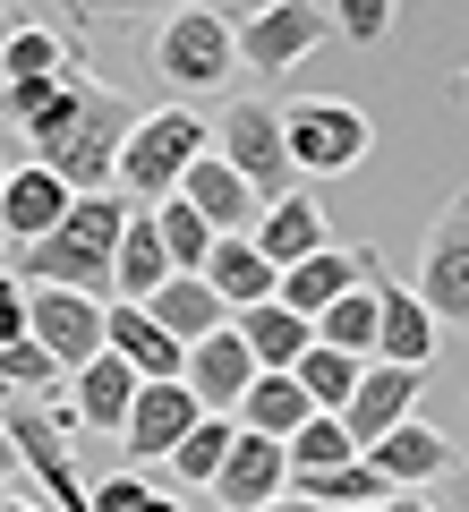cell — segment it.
I'll use <instances>...</instances> for the list:
<instances>
[{"instance_id":"obj_1","label":"cell","mask_w":469,"mask_h":512,"mask_svg":"<svg viewBox=\"0 0 469 512\" xmlns=\"http://www.w3.org/2000/svg\"><path fill=\"white\" fill-rule=\"evenodd\" d=\"M9 128L35 146L43 171H60V180L86 197V188H111V163H120L128 128H137V103L111 94L103 77H86L69 60V69H52V77L0 86V137H9Z\"/></svg>"},{"instance_id":"obj_2","label":"cell","mask_w":469,"mask_h":512,"mask_svg":"<svg viewBox=\"0 0 469 512\" xmlns=\"http://www.w3.org/2000/svg\"><path fill=\"white\" fill-rule=\"evenodd\" d=\"M120 222H128L120 188H86V197H69V214H60L43 239L9 248V274H18V282H60V291H86V299H111V248H120Z\"/></svg>"},{"instance_id":"obj_3","label":"cell","mask_w":469,"mask_h":512,"mask_svg":"<svg viewBox=\"0 0 469 512\" xmlns=\"http://www.w3.org/2000/svg\"><path fill=\"white\" fill-rule=\"evenodd\" d=\"M145 60H154V77H163L171 94H222L239 77V26L231 9H214V0H171L163 18H154V35H145Z\"/></svg>"},{"instance_id":"obj_4","label":"cell","mask_w":469,"mask_h":512,"mask_svg":"<svg viewBox=\"0 0 469 512\" xmlns=\"http://www.w3.org/2000/svg\"><path fill=\"white\" fill-rule=\"evenodd\" d=\"M205 154V120L188 103H163V111H137V128H128L120 163H111V188H120L128 205H154L180 188V171Z\"/></svg>"},{"instance_id":"obj_5","label":"cell","mask_w":469,"mask_h":512,"mask_svg":"<svg viewBox=\"0 0 469 512\" xmlns=\"http://www.w3.org/2000/svg\"><path fill=\"white\" fill-rule=\"evenodd\" d=\"M282 146H290L299 180H342V171L367 163L376 120L359 103H342V94H307V103H282Z\"/></svg>"},{"instance_id":"obj_6","label":"cell","mask_w":469,"mask_h":512,"mask_svg":"<svg viewBox=\"0 0 469 512\" xmlns=\"http://www.w3.org/2000/svg\"><path fill=\"white\" fill-rule=\"evenodd\" d=\"M205 146H214L222 163H231L239 180L256 188V205H273V197H290V188H299L290 146H282V103H256V94H239L231 111H214V120H205Z\"/></svg>"},{"instance_id":"obj_7","label":"cell","mask_w":469,"mask_h":512,"mask_svg":"<svg viewBox=\"0 0 469 512\" xmlns=\"http://www.w3.org/2000/svg\"><path fill=\"white\" fill-rule=\"evenodd\" d=\"M418 308L435 325H469V197H452L427 222V248H418Z\"/></svg>"},{"instance_id":"obj_8","label":"cell","mask_w":469,"mask_h":512,"mask_svg":"<svg viewBox=\"0 0 469 512\" xmlns=\"http://www.w3.org/2000/svg\"><path fill=\"white\" fill-rule=\"evenodd\" d=\"M197 419H205V410H197V393H188L180 376H137V393H128V419H120V453H128V470H163L171 444H180Z\"/></svg>"},{"instance_id":"obj_9","label":"cell","mask_w":469,"mask_h":512,"mask_svg":"<svg viewBox=\"0 0 469 512\" xmlns=\"http://www.w3.org/2000/svg\"><path fill=\"white\" fill-rule=\"evenodd\" d=\"M231 26H239V60H248L256 77H290L333 35L316 0H265V9H248V18H231Z\"/></svg>"},{"instance_id":"obj_10","label":"cell","mask_w":469,"mask_h":512,"mask_svg":"<svg viewBox=\"0 0 469 512\" xmlns=\"http://www.w3.org/2000/svg\"><path fill=\"white\" fill-rule=\"evenodd\" d=\"M26 342H43L60 367H86L103 350V299L60 291V282H26Z\"/></svg>"},{"instance_id":"obj_11","label":"cell","mask_w":469,"mask_h":512,"mask_svg":"<svg viewBox=\"0 0 469 512\" xmlns=\"http://www.w3.org/2000/svg\"><path fill=\"white\" fill-rule=\"evenodd\" d=\"M418 393H427V367H393V359H367L359 367V384H350V402L333 410V419L350 427V444H376L384 427H401V419H418Z\"/></svg>"},{"instance_id":"obj_12","label":"cell","mask_w":469,"mask_h":512,"mask_svg":"<svg viewBox=\"0 0 469 512\" xmlns=\"http://www.w3.org/2000/svg\"><path fill=\"white\" fill-rule=\"evenodd\" d=\"M384 265H376V248H316V256H299V265H282V282H273V299L282 308H299V316H316V308H333L342 291H359V282H376Z\"/></svg>"},{"instance_id":"obj_13","label":"cell","mask_w":469,"mask_h":512,"mask_svg":"<svg viewBox=\"0 0 469 512\" xmlns=\"http://www.w3.org/2000/svg\"><path fill=\"white\" fill-rule=\"evenodd\" d=\"M214 495H222L231 512H256V504H273V495H290L282 436H256V427H239L231 453H222V470H214Z\"/></svg>"},{"instance_id":"obj_14","label":"cell","mask_w":469,"mask_h":512,"mask_svg":"<svg viewBox=\"0 0 469 512\" xmlns=\"http://www.w3.org/2000/svg\"><path fill=\"white\" fill-rule=\"evenodd\" d=\"M325 197H316V188H290V197H273L265 214H256V231H248V248L265 256L273 274H282V265H299V256H316L325 248Z\"/></svg>"},{"instance_id":"obj_15","label":"cell","mask_w":469,"mask_h":512,"mask_svg":"<svg viewBox=\"0 0 469 512\" xmlns=\"http://www.w3.org/2000/svg\"><path fill=\"white\" fill-rule=\"evenodd\" d=\"M248 376H256V359H248V342H239L231 325H214L205 342L180 350V384L197 393V410H231L239 393H248Z\"/></svg>"},{"instance_id":"obj_16","label":"cell","mask_w":469,"mask_h":512,"mask_svg":"<svg viewBox=\"0 0 469 512\" xmlns=\"http://www.w3.org/2000/svg\"><path fill=\"white\" fill-rule=\"evenodd\" d=\"M171 197H188V205H197V214L214 222V239H222V231H256V214H265V205H256V188L239 180V171L222 163L214 146H205L197 163L180 171V188H171Z\"/></svg>"},{"instance_id":"obj_17","label":"cell","mask_w":469,"mask_h":512,"mask_svg":"<svg viewBox=\"0 0 469 512\" xmlns=\"http://www.w3.org/2000/svg\"><path fill=\"white\" fill-rule=\"evenodd\" d=\"M367 461L384 470V487H410V495H427L435 478L452 470V436H435L427 419H401V427H384V436L367 444Z\"/></svg>"},{"instance_id":"obj_18","label":"cell","mask_w":469,"mask_h":512,"mask_svg":"<svg viewBox=\"0 0 469 512\" xmlns=\"http://www.w3.org/2000/svg\"><path fill=\"white\" fill-rule=\"evenodd\" d=\"M69 197H77V188L60 180V171H43V163L9 171V180H0V239H9V248L43 239V231L60 222V214H69Z\"/></svg>"},{"instance_id":"obj_19","label":"cell","mask_w":469,"mask_h":512,"mask_svg":"<svg viewBox=\"0 0 469 512\" xmlns=\"http://www.w3.org/2000/svg\"><path fill=\"white\" fill-rule=\"evenodd\" d=\"M128 393H137V367H128L120 350H94L86 367H69V419L94 427V436H120Z\"/></svg>"},{"instance_id":"obj_20","label":"cell","mask_w":469,"mask_h":512,"mask_svg":"<svg viewBox=\"0 0 469 512\" xmlns=\"http://www.w3.org/2000/svg\"><path fill=\"white\" fill-rule=\"evenodd\" d=\"M435 342H444V325L418 308L410 282H376V359H393V367H427Z\"/></svg>"},{"instance_id":"obj_21","label":"cell","mask_w":469,"mask_h":512,"mask_svg":"<svg viewBox=\"0 0 469 512\" xmlns=\"http://www.w3.org/2000/svg\"><path fill=\"white\" fill-rule=\"evenodd\" d=\"M137 308L154 316V325H163V333H171L180 350H188V342H205L214 325H231V308H222V299L205 291V274H163L154 291L137 299Z\"/></svg>"},{"instance_id":"obj_22","label":"cell","mask_w":469,"mask_h":512,"mask_svg":"<svg viewBox=\"0 0 469 512\" xmlns=\"http://www.w3.org/2000/svg\"><path fill=\"white\" fill-rule=\"evenodd\" d=\"M197 274H205V291H214L231 316H239V308H256V299H273V282H282V274L265 265V256L248 248V231H222L214 248H205V265H197Z\"/></svg>"},{"instance_id":"obj_23","label":"cell","mask_w":469,"mask_h":512,"mask_svg":"<svg viewBox=\"0 0 469 512\" xmlns=\"http://www.w3.org/2000/svg\"><path fill=\"white\" fill-rule=\"evenodd\" d=\"M103 350H120L137 376H180V342H171L137 299H103Z\"/></svg>"},{"instance_id":"obj_24","label":"cell","mask_w":469,"mask_h":512,"mask_svg":"<svg viewBox=\"0 0 469 512\" xmlns=\"http://www.w3.org/2000/svg\"><path fill=\"white\" fill-rule=\"evenodd\" d=\"M163 274H180L163 256V239H154V214L145 205H128V222H120V248H111V299H145Z\"/></svg>"},{"instance_id":"obj_25","label":"cell","mask_w":469,"mask_h":512,"mask_svg":"<svg viewBox=\"0 0 469 512\" xmlns=\"http://www.w3.org/2000/svg\"><path fill=\"white\" fill-rule=\"evenodd\" d=\"M307 410H316V402L299 393V376H290V367H256L248 393L231 402V419H239V427H256V436H290Z\"/></svg>"},{"instance_id":"obj_26","label":"cell","mask_w":469,"mask_h":512,"mask_svg":"<svg viewBox=\"0 0 469 512\" xmlns=\"http://www.w3.org/2000/svg\"><path fill=\"white\" fill-rule=\"evenodd\" d=\"M231 333L248 342V359H256V367H290L307 342H316V333H307V316H299V308H282V299H256V308H239V316H231Z\"/></svg>"},{"instance_id":"obj_27","label":"cell","mask_w":469,"mask_h":512,"mask_svg":"<svg viewBox=\"0 0 469 512\" xmlns=\"http://www.w3.org/2000/svg\"><path fill=\"white\" fill-rule=\"evenodd\" d=\"M282 461H290V487H307V478H325V470H342V461H359V444H350V427L333 419V410H307V419L282 436Z\"/></svg>"},{"instance_id":"obj_28","label":"cell","mask_w":469,"mask_h":512,"mask_svg":"<svg viewBox=\"0 0 469 512\" xmlns=\"http://www.w3.org/2000/svg\"><path fill=\"white\" fill-rule=\"evenodd\" d=\"M384 282V274H376ZM376 282H359V291H342L333 308H316L307 316V333L325 350H350V359H376Z\"/></svg>"},{"instance_id":"obj_29","label":"cell","mask_w":469,"mask_h":512,"mask_svg":"<svg viewBox=\"0 0 469 512\" xmlns=\"http://www.w3.org/2000/svg\"><path fill=\"white\" fill-rule=\"evenodd\" d=\"M69 43L52 35L43 18H9V35H0V86H26V77H52V69H69Z\"/></svg>"},{"instance_id":"obj_30","label":"cell","mask_w":469,"mask_h":512,"mask_svg":"<svg viewBox=\"0 0 469 512\" xmlns=\"http://www.w3.org/2000/svg\"><path fill=\"white\" fill-rule=\"evenodd\" d=\"M145 214H154V239H163V256L180 265V274H197V265H205V248H214V222H205L188 197H154Z\"/></svg>"},{"instance_id":"obj_31","label":"cell","mask_w":469,"mask_h":512,"mask_svg":"<svg viewBox=\"0 0 469 512\" xmlns=\"http://www.w3.org/2000/svg\"><path fill=\"white\" fill-rule=\"evenodd\" d=\"M359 367H367V359H350V350L307 342L299 359H290V376H299V393H307L316 410H342V402H350V384H359Z\"/></svg>"},{"instance_id":"obj_32","label":"cell","mask_w":469,"mask_h":512,"mask_svg":"<svg viewBox=\"0 0 469 512\" xmlns=\"http://www.w3.org/2000/svg\"><path fill=\"white\" fill-rule=\"evenodd\" d=\"M231 436H239L231 410H205V419L188 427L180 444H171V470H180L188 487H214V470H222V453H231Z\"/></svg>"},{"instance_id":"obj_33","label":"cell","mask_w":469,"mask_h":512,"mask_svg":"<svg viewBox=\"0 0 469 512\" xmlns=\"http://www.w3.org/2000/svg\"><path fill=\"white\" fill-rule=\"evenodd\" d=\"M0 393H35V402H69V367L43 342H9L0 350Z\"/></svg>"},{"instance_id":"obj_34","label":"cell","mask_w":469,"mask_h":512,"mask_svg":"<svg viewBox=\"0 0 469 512\" xmlns=\"http://www.w3.org/2000/svg\"><path fill=\"white\" fill-rule=\"evenodd\" d=\"M299 495H316V504H325V512H359V504H376V495H393V487H384V470H376V461H342V470H325V478H307V487Z\"/></svg>"},{"instance_id":"obj_35","label":"cell","mask_w":469,"mask_h":512,"mask_svg":"<svg viewBox=\"0 0 469 512\" xmlns=\"http://www.w3.org/2000/svg\"><path fill=\"white\" fill-rule=\"evenodd\" d=\"M69 9V26H86V35H128V26L163 18L171 0H60Z\"/></svg>"},{"instance_id":"obj_36","label":"cell","mask_w":469,"mask_h":512,"mask_svg":"<svg viewBox=\"0 0 469 512\" xmlns=\"http://www.w3.org/2000/svg\"><path fill=\"white\" fill-rule=\"evenodd\" d=\"M325 26H333L342 43H384V35L401 26V0H333Z\"/></svg>"},{"instance_id":"obj_37","label":"cell","mask_w":469,"mask_h":512,"mask_svg":"<svg viewBox=\"0 0 469 512\" xmlns=\"http://www.w3.org/2000/svg\"><path fill=\"white\" fill-rule=\"evenodd\" d=\"M137 495H145V470H111V478L86 487V512H128Z\"/></svg>"},{"instance_id":"obj_38","label":"cell","mask_w":469,"mask_h":512,"mask_svg":"<svg viewBox=\"0 0 469 512\" xmlns=\"http://www.w3.org/2000/svg\"><path fill=\"white\" fill-rule=\"evenodd\" d=\"M26 342V282L18 274H0V350Z\"/></svg>"},{"instance_id":"obj_39","label":"cell","mask_w":469,"mask_h":512,"mask_svg":"<svg viewBox=\"0 0 469 512\" xmlns=\"http://www.w3.org/2000/svg\"><path fill=\"white\" fill-rule=\"evenodd\" d=\"M435 487H444V504H435V512H469V461H452Z\"/></svg>"},{"instance_id":"obj_40","label":"cell","mask_w":469,"mask_h":512,"mask_svg":"<svg viewBox=\"0 0 469 512\" xmlns=\"http://www.w3.org/2000/svg\"><path fill=\"white\" fill-rule=\"evenodd\" d=\"M359 512H435L427 495H410V487H393V495H376V504H359Z\"/></svg>"},{"instance_id":"obj_41","label":"cell","mask_w":469,"mask_h":512,"mask_svg":"<svg viewBox=\"0 0 469 512\" xmlns=\"http://www.w3.org/2000/svg\"><path fill=\"white\" fill-rule=\"evenodd\" d=\"M256 512H325V504H316V495H299V487H290V495H273V504H256Z\"/></svg>"},{"instance_id":"obj_42","label":"cell","mask_w":469,"mask_h":512,"mask_svg":"<svg viewBox=\"0 0 469 512\" xmlns=\"http://www.w3.org/2000/svg\"><path fill=\"white\" fill-rule=\"evenodd\" d=\"M128 512H188V504H180V495H154V487H145V495H137Z\"/></svg>"},{"instance_id":"obj_43","label":"cell","mask_w":469,"mask_h":512,"mask_svg":"<svg viewBox=\"0 0 469 512\" xmlns=\"http://www.w3.org/2000/svg\"><path fill=\"white\" fill-rule=\"evenodd\" d=\"M9 470H18V453H9V427H0V478H9Z\"/></svg>"},{"instance_id":"obj_44","label":"cell","mask_w":469,"mask_h":512,"mask_svg":"<svg viewBox=\"0 0 469 512\" xmlns=\"http://www.w3.org/2000/svg\"><path fill=\"white\" fill-rule=\"evenodd\" d=\"M0 512H52V504H9V495H0Z\"/></svg>"},{"instance_id":"obj_45","label":"cell","mask_w":469,"mask_h":512,"mask_svg":"<svg viewBox=\"0 0 469 512\" xmlns=\"http://www.w3.org/2000/svg\"><path fill=\"white\" fill-rule=\"evenodd\" d=\"M452 94H461V103H469V69H461V77H452Z\"/></svg>"},{"instance_id":"obj_46","label":"cell","mask_w":469,"mask_h":512,"mask_svg":"<svg viewBox=\"0 0 469 512\" xmlns=\"http://www.w3.org/2000/svg\"><path fill=\"white\" fill-rule=\"evenodd\" d=\"M0 274H9V239H0Z\"/></svg>"},{"instance_id":"obj_47","label":"cell","mask_w":469,"mask_h":512,"mask_svg":"<svg viewBox=\"0 0 469 512\" xmlns=\"http://www.w3.org/2000/svg\"><path fill=\"white\" fill-rule=\"evenodd\" d=\"M0 35H9V9H0Z\"/></svg>"},{"instance_id":"obj_48","label":"cell","mask_w":469,"mask_h":512,"mask_svg":"<svg viewBox=\"0 0 469 512\" xmlns=\"http://www.w3.org/2000/svg\"><path fill=\"white\" fill-rule=\"evenodd\" d=\"M0 180H9V154H0Z\"/></svg>"}]
</instances>
